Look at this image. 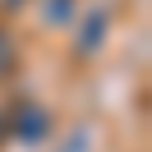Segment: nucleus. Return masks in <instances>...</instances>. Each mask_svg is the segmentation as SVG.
I'll return each mask as SVG.
<instances>
[{
  "instance_id": "obj_1",
  "label": "nucleus",
  "mask_w": 152,
  "mask_h": 152,
  "mask_svg": "<svg viewBox=\"0 0 152 152\" xmlns=\"http://www.w3.org/2000/svg\"><path fill=\"white\" fill-rule=\"evenodd\" d=\"M5 129H10L14 138H23V143H42L51 134V115H46V106H37V102H14L10 115H5Z\"/></svg>"
},
{
  "instance_id": "obj_2",
  "label": "nucleus",
  "mask_w": 152,
  "mask_h": 152,
  "mask_svg": "<svg viewBox=\"0 0 152 152\" xmlns=\"http://www.w3.org/2000/svg\"><path fill=\"white\" fill-rule=\"evenodd\" d=\"M106 28H111V10H102V14H92V19L83 23V32H78V56H92V51L102 46V37H106Z\"/></svg>"
},
{
  "instance_id": "obj_3",
  "label": "nucleus",
  "mask_w": 152,
  "mask_h": 152,
  "mask_svg": "<svg viewBox=\"0 0 152 152\" xmlns=\"http://www.w3.org/2000/svg\"><path fill=\"white\" fill-rule=\"evenodd\" d=\"M14 65H19V42H14L10 32L0 28V78H5V74H14Z\"/></svg>"
},
{
  "instance_id": "obj_4",
  "label": "nucleus",
  "mask_w": 152,
  "mask_h": 152,
  "mask_svg": "<svg viewBox=\"0 0 152 152\" xmlns=\"http://www.w3.org/2000/svg\"><path fill=\"white\" fill-rule=\"evenodd\" d=\"M46 19H51V23H69V19H74V0H51Z\"/></svg>"
},
{
  "instance_id": "obj_5",
  "label": "nucleus",
  "mask_w": 152,
  "mask_h": 152,
  "mask_svg": "<svg viewBox=\"0 0 152 152\" xmlns=\"http://www.w3.org/2000/svg\"><path fill=\"white\" fill-rule=\"evenodd\" d=\"M5 10H19V0H5Z\"/></svg>"
}]
</instances>
